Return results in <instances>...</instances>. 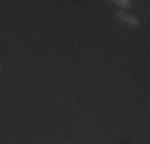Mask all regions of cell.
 <instances>
[{"instance_id": "obj_3", "label": "cell", "mask_w": 150, "mask_h": 144, "mask_svg": "<svg viewBox=\"0 0 150 144\" xmlns=\"http://www.w3.org/2000/svg\"><path fill=\"white\" fill-rule=\"evenodd\" d=\"M0 71H2V67H0Z\"/></svg>"}, {"instance_id": "obj_1", "label": "cell", "mask_w": 150, "mask_h": 144, "mask_svg": "<svg viewBox=\"0 0 150 144\" xmlns=\"http://www.w3.org/2000/svg\"><path fill=\"white\" fill-rule=\"evenodd\" d=\"M115 19L121 21V23H126V24H129V26H134V27L139 26V19H137V18L131 16V14H128V13H125V11L117 13L115 14Z\"/></svg>"}, {"instance_id": "obj_2", "label": "cell", "mask_w": 150, "mask_h": 144, "mask_svg": "<svg viewBox=\"0 0 150 144\" xmlns=\"http://www.w3.org/2000/svg\"><path fill=\"white\" fill-rule=\"evenodd\" d=\"M115 3L121 8H131V2H128V0H117Z\"/></svg>"}]
</instances>
